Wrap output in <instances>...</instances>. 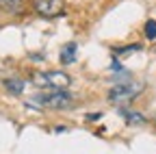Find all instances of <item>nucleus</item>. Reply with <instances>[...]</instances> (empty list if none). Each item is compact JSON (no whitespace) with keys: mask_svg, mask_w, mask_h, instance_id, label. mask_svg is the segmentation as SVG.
Wrapping results in <instances>:
<instances>
[{"mask_svg":"<svg viewBox=\"0 0 156 154\" xmlns=\"http://www.w3.org/2000/svg\"><path fill=\"white\" fill-rule=\"evenodd\" d=\"M139 91H141V85H134V83L126 81V83L115 85V87L108 91V100L115 102V104H126V102L134 100Z\"/></svg>","mask_w":156,"mask_h":154,"instance_id":"f03ea898","label":"nucleus"},{"mask_svg":"<svg viewBox=\"0 0 156 154\" xmlns=\"http://www.w3.org/2000/svg\"><path fill=\"white\" fill-rule=\"evenodd\" d=\"M33 83L46 89H65L69 85V76L65 72H46V74H35Z\"/></svg>","mask_w":156,"mask_h":154,"instance_id":"7ed1b4c3","label":"nucleus"},{"mask_svg":"<svg viewBox=\"0 0 156 154\" xmlns=\"http://www.w3.org/2000/svg\"><path fill=\"white\" fill-rule=\"evenodd\" d=\"M33 102L44 106V109H67L74 102V95L67 93L65 89H50L44 93H37L33 98Z\"/></svg>","mask_w":156,"mask_h":154,"instance_id":"f257e3e1","label":"nucleus"},{"mask_svg":"<svg viewBox=\"0 0 156 154\" xmlns=\"http://www.w3.org/2000/svg\"><path fill=\"white\" fill-rule=\"evenodd\" d=\"M122 115H124V117H126L128 122H136V124H143V122H145V120L141 117V115H136V113H132V111H124Z\"/></svg>","mask_w":156,"mask_h":154,"instance_id":"1a4fd4ad","label":"nucleus"},{"mask_svg":"<svg viewBox=\"0 0 156 154\" xmlns=\"http://www.w3.org/2000/svg\"><path fill=\"white\" fill-rule=\"evenodd\" d=\"M0 11L9 15H17L24 11V0H0Z\"/></svg>","mask_w":156,"mask_h":154,"instance_id":"39448f33","label":"nucleus"},{"mask_svg":"<svg viewBox=\"0 0 156 154\" xmlns=\"http://www.w3.org/2000/svg\"><path fill=\"white\" fill-rule=\"evenodd\" d=\"M5 87H7L11 93L20 95V93L24 91V81H22V78H7V81H5Z\"/></svg>","mask_w":156,"mask_h":154,"instance_id":"0eeeda50","label":"nucleus"},{"mask_svg":"<svg viewBox=\"0 0 156 154\" xmlns=\"http://www.w3.org/2000/svg\"><path fill=\"white\" fill-rule=\"evenodd\" d=\"M76 61V44H67L63 50H61V63L69 65Z\"/></svg>","mask_w":156,"mask_h":154,"instance_id":"423d86ee","label":"nucleus"},{"mask_svg":"<svg viewBox=\"0 0 156 154\" xmlns=\"http://www.w3.org/2000/svg\"><path fill=\"white\" fill-rule=\"evenodd\" d=\"M33 7L44 17H56L65 9V0H33Z\"/></svg>","mask_w":156,"mask_h":154,"instance_id":"20e7f679","label":"nucleus"},{"mask_svg":"<svg viewBox=\"0 0 156 154\" xmlns=\"http://www.w3.org/2000/svg\"><path fill=\"white\" fill-rule=\"evenodd\" d=\"M145 35H147V39H156V22H154V20H147V24H145Z\"/></svg>","mask_w":156,"mask_h":154,"instance_id":"6e6552de","label":"nucleus"}]
</instances>
